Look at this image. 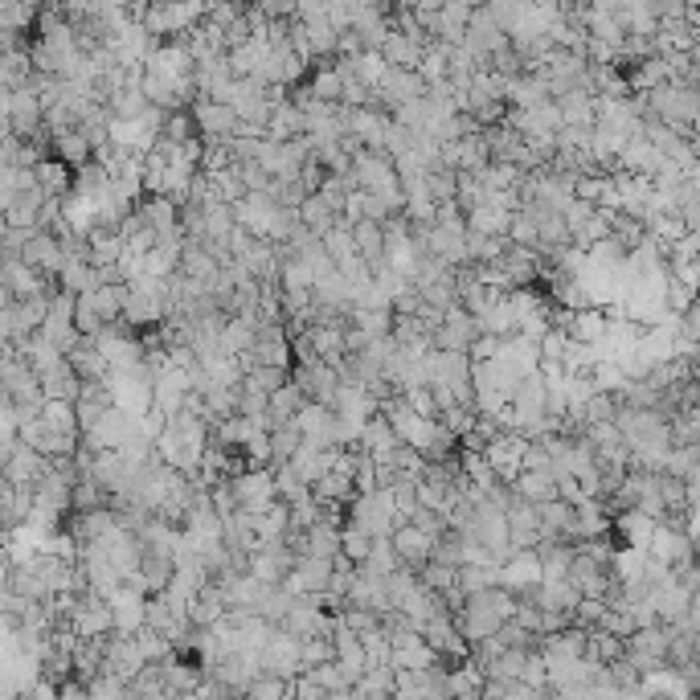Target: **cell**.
<instances>
[{"instance_id":"obj_1","label":"cell","mask_w":700,"mask_h":700,"mask_svg":"<svg viewBox=\"0 0 700 700\" xmlns=\"http://www.w3.org/2000/svg\"><path fill=\"white\" fill-rule=\"evenodd\" d=\"M107 389L115 398V410H123L131 418H148L156 410V377L148 373V365L131 369V373H111Z\"/></svg>"},{"instance_id":"obj_2","label":"cell","mask_w":700,"mask_h":700,"mask_svg":"<svg viewBox=\"0 0 700 700\" xmlns=\"http://www.w3.org/2000/svg\"><path fill=\"white\" fill-rule=\"evenodd\" d=\"M230 488L238 496V508L242 512H254V516H262L271 504H279V484H275V471L271 467L267 471H242V475H234Z\"/></svg>"},{"instance_id":"obj_3","label":"cell","mask_w":700,"mask_h":700,"mask_svg":"<svg viewBox=\"0 0 700 700\" xmlns=\"http://www.w3.org/2000/svg\"><path fill=\"white\" fill-rule=\"evenodd\" d=\"M70 627L78 639H107L115 631V615H111V602L103 594H82L78 606L70 610Z\"/></svg>"},{"instance_id":"obj_4","label":"cell","mask_w":700,"mask_h":700,"mask_svg":"<svg viewBox=\"0 0 700 700\" xmlns=\"http://www.w3.org/2000/svg\"><path fill=\"white\" fill-rule=\"evenodd\" d=\"M541 586H545V565H541L537 549H524L500 565V590L520 598V594H537Z\"/></svg>"},{"instance_id":"obj_5","label":"cell","mask_w":700,"mask_h":700,"mask_svg":"<svg viewBox=\"0 0 700 700\" xmlns=\"http://www.w3.org/2000/svg\"><path fill=\"white\" fill-rule=\"evenodd\" d=\"M262 676H303V639L287 635V631H275L271 643L262 647Z\"/></svg>"},{"instance_id":"obj_6","label":"cell","mask_w":700,"mask_h":700,"mask_svg":"<svg viewBox=\"0 0 700 700\" xmlns=\"http://www.w3.org/2000/svg\"><path fill=\"white\" fill-rule=\"evenodd\" d=\"M144 668H148V660H144V651H140V639L136 635H111L103 676H111L119 684H131Z\"/></svg>"},{"instance_id":"obj_7","label":"cell","mask_w":700,"mask_h":700,"mask_svg":"<svg viewBox=\"0 0 700 700\" xmlns=\"http://www.w3.org/2000/svg\"><path fill=\"white\" fill-rule=\"evenodd\" d=\"M299 389H303V398L308 402H320V406H336V393H340V369H332L328 361L320 365H295V377H291Z\"/></svg>"},{"instance_id":"obj_8","label":"cell","mask_w":700,"mask_h":700,"mask_svg":"<svg viewBox=\"0 0 700 700\" xmlns=\"http://www.w3.org/2000/svg\"><path fill=\"white\" fill-rule=\"evenodd\" d=\"M189 111H193L197 131H201L205 140H222V144H230V140L238 136V111H234V107H226V103H213V99L197 95V103H193Z\"/></svg>"},{"instance_id":"obj_9","label":"cell","mask_w":700,"mask_h":700,"mask_svg":"<svg viewBox=\"0 0 700 700\" xmlns=\"http://www.w3.org/2000/svg\"><path fill=\"white\" fill-rule=\"evenodd\" d=\"M107 602L115 615V635H140L148 627V594H140L136 586L123 582Z\"/></svg>"},{"instance_id":"obj_10","label":"cell","mask_w":700,"mask_h":700,"mask_svg":"<svg viewBox=\"0 0 700 700\" xmlns=\"http://www.w3.org/2000/svg\"><path fill=\"white\" fill-rule=\"evenodd\" d=\"M434 545H439V541H430L422 529H414V524H406V529L393 533V549H398L402 565H406V570H414V574H422L426 565H430Z\"/></svg>"},{"instance_id":"obj_11","label":"cell","mask_w":700,"mask_h":700,"mask_svg":"<svg viewBox=\"0 0 700 700\" xmlns=\"http://www.w3.org/2000/svg\"><path fill=\"white\" fill-rule=\"evenodd\" d=\"M140 574H144V582H148V594L160 598L172 582H177V557H172V553H156V549H144Z\"/></svg>"},{"instance_id":"obj_12","label":"cell","mask_w":700,"mask_h":700,"mask_svg":"<svg viewBox=\"0 0 700 700\" xmlns=\"http://www.w3.org/2000/svg\"><path fill=\"white\" fill-rule=\"evenodd\" d=\"M512 492L524 500V504H549V500H561V488H557V475L553 471H524L516 484H512Z\"/></svg>"},{"instance_id":"obj_13","label":"cell","mask_w":700,"mask_h":700,"mask_svg":"<svg viewBox=\"0 0 700 700\" xmlns=\"http://www.w3.org/2000/svg\"><path fill=\"white\" fill-rule=\"evenodd\" d=\"M181 275L189 283H201V287H217V279H222V262H217L205 246H185V258H181Z\"/></svg>"},{"instance_id":"obj_14","label":"cell","mask_w":700,"mask_h":700,"mask_svg":"<svg viewBox=\"0 0 700 700\" xmlns=\"http://www.w3.org/2000/svg\"><path fill=\"white\" fill-rule=\"evenodd\" d=\"M66 361H70V369L82 377V385H99V381H107V377H111V361L99 353V348H95L91 340H82V344L74 348V353H70Z\"/></svg>"},{"instance_id":"obj_15","label":"cell","mask_w":700,"mask_h":700,"mask_svg":"<svg viewBox=\"0 0 700 700\" xmlns=\"http://www.w3.org/2000/svg\"><path fill=\"white\" fill-rule=\"evenodd\" d=\"M82 389H86V385H82V377L70 369V361L58 365L54 373L41 377V393H46V402H74V406H78Z\"/></svg>"},{"instance_id":"obj_16","label":"cell","mask_w":700,"mask_h":700,"mask_svg":"<svg viewBox=\"0 0 700 700\" xmlns=\"http://www.w3.org/2000/svg\"><path fill=\"white\" fill-rule=\"evenodd\" d=\"M557 111L565 127H598V99L590 91H570L565 99H557Z\"/></svg>"},{"instance_id":"obj_17","label":"cell","mask_w":700,"mask_h":700,"mask_svg":"<svg viewBox=\"0 0 700 700\" xmlns=\"http://www.w3.org/2000/svg\"><path fill=\"white\" fill-rule=\"evenodd\" d=\"M308 406V398H303V389L291 381V385H283L279 393H271V406H267V418H271V430H279V426H291L295 418H299V410Z\"/></svg>"},{"instance_id":"obj_18","label":"cell","mask_w":700,"mask_h":700,"mask_svg":"<svg viewBox=\"0 0 700 700\" xmlns=\"http://www.w3.org/2000/svg\"><path fill=\"white\" fill-rule=\"evenodd\" d=\"M54 156H58L62 164H70L74 172H82L86 164H95V160H91V156H95V148H91V140H86L78 127H74V131H66V136H54Z\"/></svg>"},{"instance_id":"obj_19","label":"cell","mask_w":700,"mask_h":700,"mask_svg":"<svg viewBox=\"0 0 700 700\" xmlns=\"http://www.w3.org/2000/svg\"><path fill=\"white\" fill-rule=\"evenodd\" d=\"M308 91H312V99H320L328 107H340V99H344V74H340V66L336 62H320V70H316Z\"/></svg>"},{"instance_id":"obj_20","label":"cell","mask_w":700,"mask_h":700,"mask_svg":"<svg viewBox=\"0 0 700 700\" xmlns=\"http://www.w3.org/2000/svg\"><path fill=\"white\" fill-rule=\"evenodd\" d=\"M299 222L308 226L312 234H320V238H324V234H332V230H336L340 213H336V209H332V205H328V201L316 193V197H308V201L299 205Z\"/></svg>"},{"instance_id":"obj_21","label":"cell","mask_w":700,"mask_h":700,"mask_svg":"<svg viewBox=\"0 0 700 700\" xmlns=\"http://www.w3.org/2000/svg\"><path fill=\"white\" fill-rule=\"evenodd\" d=\"M455 586H459L467 598H479V594H488V590H500V565H463Z\"/></svg>"},{"instance_id":"obj_22","label":"cell","mask_w":700,"mask_h":700,"mask_svg":"<svg viewBox=\"0 0 700 700\" xmlns=\"http://www.w3.org/2000/svg\"><path fill=\"white\" fill-rule=\"evenodd\" d=\"M398 447L402 443H398V434H393V426H389L385 414H377V418L365 422V439H361V451L365 455H393Z\"/></svg>"},{"instance_id":"obj_23","label":"cell","mask_w":700,"mask_h":700,"mask_svg":"<svg viewBox=\"0 0 700 700\" xmlns=\"http://www.w3.org/2000/svg\"><path fill=\"white\" fill-rule=\"evenodd\" d=\"M111 107V115L115 119H144L148 111H152V103H148V95H144V82H131V86H123V91L107 103Z\"/></svg>"},{"instance_id":"obj_24","label":"cell","mask_w":700,"mask_h":700,"mask_svg":"<svg viewBox=\"0 0 700 700\" xmlns=\"http://www.w3.org/2000/svg\"><path fill=\"white\" fill-rule=\"evenodd\" d=\"M353 238H357V254L369 262V267H381L385 262V226L361 222V226H353Z\"/></svg>"},{"instance_id":"obj_25","label":"cell","mask_w":700,"mask_h":700,"mask_svg":"<svg viewBox=\"0 0 700 700\" xmlns=\"http://www.w3.org/2000/svg\"><path fill=\"white\" fill-rule=\"evenodd\" d=\"M37 181H41V189H46V197H70V189H74L70 164H62L58 156H46V164L37 168Z\"/></svg>"},{"instance_id":"obj_26","label":"cell","mask_w":700,"mask_h":700,"mask_svg":"<svg viewBox=\"0 0 700 700\" xmlns=\"http://www.w3.org/2000/svg\"><path fill=\"white\" fill-rule=\"evenodd\" d=\"M361 570L373 574V578H381V582L402 570V557H398V549H393V537H381V541L373 545V557L361 565Z\"/></svg>"},{"instance_id":"obj_27","label":"cell","mask_w":700,"mask_h":700,"mask_svg":"<svg viewBox=\"0 0 700 700\" xmlns=\"http://www.w3.org/2000/svg\"><path fill=\"white\" fill-rule=\"evenodd\" d=\"M299 447H303V434H299V426H295V422H291V426L271 430V463H275V467L291 463V459L299 455Z\"/></svg>"},{"instance_id":"obj_28","label":"cell","mask_w":700,"mask_h":700,"mask_svg":"<svg viewBox=\"0 0 700 700\" xmlns=\"http://www.w3.org/2000/svg\"><path fill=\"white\" fill-rule=\"evenodd\" d=\"M41 418H46V422H50L58 434H70V439H82V426H78V406H74V402H46Z\"/></svg>"},{"instance_id":"obj_29","label":"cell","mask_w":700,"mask_h":700,"mask_svg":"<svg viewBox=\"0 0 700 700\" xmlns=\"http://www.w3.org/2000/svg\"><path fill=\"white\" fill-rule=\"evenodd\" d=\"M136 639H140V651H144L148 668H168V655H172V639H168V635H160V631L144 627Z\"/></svg>"},{"instance_id":"obj_30","label":"cell","mask_w":700,"mask_h":700,"mask_svg":"<svg viewBox=\"0 0 700 700\" xmlns=\"http://www.w3.org/2000/svg\"><path fill=\"white\" fill-rule=\"evenodd\" d=\"M373 537L369 533H361V529H348V524H344V537H340V553L348 557V561H353L357 565V570H361V565L373 557Z\"/></svg>"},{"instance_id":"obj_31","label":"cell","mask_w":700,"mask_h":700,"mask_svg":"<svg viewBox=\"0 0 700 700\" xmlns=\"http://www.w3.org/2000/svg\"><path fill=\"white\" fill-rule=\"evenodd\" d=\"M426 193L434 197V205H451L459 197V172L451 168H434L430 181H426Z\"/></svg>"},{"instance_id":"obj_32","label":"cell","mask_w":700,"mask_h":700,"mask_svg":"<svg viewBox=\"0 0 700 700\" xmlns=\"http://www.w3.org/2000/svg\"><path fill=\"white\" fill-rule=\"evenodd\" d=\"M267 406H271V393L262 389L254 377H246L242 381V406H238V414L242 418H267Z\"/></svg>"},{"instance_id":"obj_33","label":"cell","mask_w":700,"mask_h":700,"mask_svg":"<svg viewBox=\"0 0 700 700\" xmlns=\"http://www.w3.org/2000/svg\"><path fill=\"white\" fill-rule=\"evenodd\" d=\"M164 140L168 144H189V140H197V119H193V111H172L168 115V123H164Z\"/></svg>"},{"instance_id":"obj_34","label":"cell","mask_w":700,"mask_h":700,"mask_svg":"<svg viewBox=\"0 0 700 700\" xmlns=\"http://www.w3.org/2000/svg\"><path fill=\"white\" fill-rule=\"evenodd\" d=\"M410 524L414 529H422L430 541H443V537H451V520L443 516V512H430V508H418L414 516H410Z\"/></svg>"},{"instance_id":"obj_35","label":"cell","mask_w":700,"mask_h":700,"mask_svg":"<svg viewBox=\"0 0 700 700\" xmlns=\"http://www.w3.org/2000/svg\"><path fill=\"white\" fill-rule=\"evenodd\" d=\"M336 660V643L332 639H308L303 643V672H316Z\"/></svg>"},{"instance_id":"obj_36","label":"cell","mask_w":700,"mask_h":700,"mask_svg":"<svg viewBox=\"0 0 700 700\" xmlns=\"http://www.w3.org/2000/svg\"><path fill=\"white\" fill-rule=\"evenodd\" d=\"M291 696V684H283L279 676H258L246 692V700H287Z\"/></svg>"},{"instance_id":"obj_37","label":"cell","mask_w":700,"mask_h":700,"mask_svg":"<svg viewBox=\"0 0 700 700\" xmlns=\"http://www.w3.org/2000/svg\"><path fill=\"white\" fill-rule=\"evenodd\" d=\"M406 402H410V410H414V414H422V418H430V422H439V418H443L439 398H434V389H430V385L410 389V393H406Z\"/></svg>"},{"instance_id":"obj_38","label":"cell","mask_w":700,"mask_h":700,"mask_svg":"<svg viewBox=\"0 0 700 700\" xmlns=\"http://www.w3.org/2000/svg\"><path fill=\"white\" fill-rule=\"evenodd\" d=\"M434 565H447V570H463V541L459 537H443L434 545Z\"/></svg>"},{"instance_id":"obj_39","label":"cell","mask_w":700,"mask_h":700,"mask_svg":"<svg viewBox=\"0 0 700 700\" xmlns=\"http://www.w3.org/2000/svg\"><path fill=\"white\" fill-rule=\"evenodd\" d=\"M246 377H254L267 393H279L283 385H291V377H287V369H275V365H254Z\"/></svg>"},{"instance_id":"obj_40","label":"cell","mask_w":700,"mask_h":700,"mask_svg":"<svg viewBox=\"0 0 700 700\" xmlns=\"http://www.w3.org/2000/svg\"><path fill=\"white\" fill-rule=\"evenodd\" d=\"M291 700H328V688H324L312 672H303V676H295V684H291Z\"/></svg>"}]
</instances>
